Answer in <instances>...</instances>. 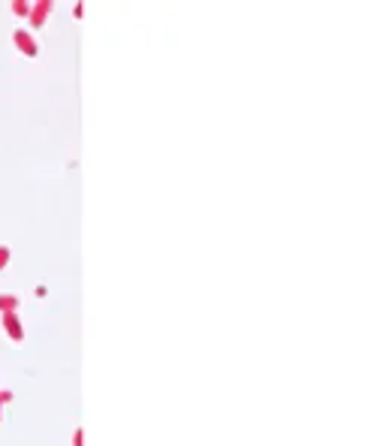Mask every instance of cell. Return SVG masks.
Wrapping results in <instances>:
<instances>
[{"label": "cell", "mask_w": 392, "mask_h": 446, "mask_svg": "<svg viewBox=\"0 0 392 446\" xmlns=\"http://www.w3.org/2000/svg\"><path fill=\"white\" fill-rule=\"evenodd\" d=\"M12 305H15L12 298H0V308H12Z\"/></svg>", "instance_id": "obj_1"}]
</instances>
